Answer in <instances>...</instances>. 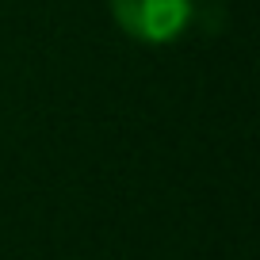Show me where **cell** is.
<instances>
[{"label":"cell","mask_w":260,"mask_h":260,"mask_svg":"<svg viewBox=\"0 0 260 260\" xmlns=\"http://www.w3.org/2000/svg\"><path fill=\"white\" fill-rule=\"evenodd\" d=\"M119 27L138 42H172L191 19V0H111Z\"/></svg>","instance_id":"obj_1"}]
</instances>
